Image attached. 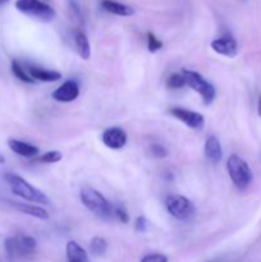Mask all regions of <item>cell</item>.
Segmentation results:
<instances>
[{
  "label": "cell",
  "instance_id": "15",
  "mask_svg": "<svg viewBox=\"0 0 261 262\" xmlns=\"http://www.w3.org/2000/svg\"><path fill=\"white\" fill-rule=\"evenodd\" d=\"M67 262H89V255L82 246L74 241H69L66 246Z\"/></svg>",
  "mask_w": 261,
  "mask_h": 262
},
{
  "label": "cell",
  "instance_id": "26",
  "mask_svg": "<svg viewBox=\"0 0 261 262\" xmlns=\"http://www.w3.org/2000/svg\"><path fill=\"white\" fill-rule=\"evenodd\" d=\"M151 154L158 159H164L169 155L168 150L163 145H160V143H154L151 146Z\"/></svg>",
  "mask_w": 261,
  "mask_h": 262
},
{
  "label": "cell",
  "instance_id": "19",
  "mask_svg": "<svg viewBox=\"0 0 261 262\" xmlns=\"http://www.w3.org/2000/svg\"><path fill=\"white\" fill-rule=\"evenodd\" d=\"M107 251V243L104 238L101 237H94L90 242V253L94 257H101L106 253Z\"/></svg>",
  "mask_w": 261,
  "mask_h": 262
},
{
  "label": "cell",
  "instance_id": "17",
  "mask_svg": "<svg viewBox=\"0 0 261 262\" xmlns=\"http://www.w3.org/2000/svg\"><path fill=\"white\" fill-rule=\"evenodd\" d=\"M13 206L18 210V211L23 212L26 215L36 217L40 220H48L49 219V212L46 211L42 207L37 206V205H31V204H13Z\"/></svg>",
  "mask_w": 261,
  "mask_h": 262
},
{
  "label": "cell",
  "instance_id": "8",
  "mask_svg": "<svg viewBox=\"0 0 261 262\" xmlns=\"http://www.w3.org/2000/svg\"><path fill=\"white\" fill-rule=\"evenodd\" d=\"M170 114L176 119L184 123L188 128H192V129H201L204 127L205 118L200 113L192 112V110L188 109H183V107H171Z\"/></svg>",
  "mask_w": 261,
  "mask_h": 262
},
{
  "label": "cell",
  "instance_id": "21",
  "mask_svg": "<svg viewBox=\"0 0 261 262\" xmlns=\"http://www.w3.org/2000/svg\"><path fill=\"white\" fill-rule=\"evenodd\" d=\"M61 159H63V155H61L60 151L51 150V151H48V152L42 154V155L37 159V161H40V163H44V164H55V163H59Z\"/></svg>",
  "mask_w": 261,
  "mask_h": 262
},
{
  "label": "cell",
  "instance_id": "16",
  "mask_svg": "<svg viewBox=\"0 0 261 262\" xmlns=\"http://www.w3.org/2000/svg\"><path fill=\"white\" fill-rule=\"evenodd\" d=\"M101 7L107 13H112L114 15H120V17H130L135 14V9L129 5H125L123 3L113 2V0H102Z\"/></svg>",
  "mask_w": 261,
  "mask_h": 262
},
{
  "label": "cell",
  "instance_id": "6",
  "mask_svg": "<svg viewBox=\"0 0 261 262\" xmlns=\"http://www.w3.org/2000/svg\"><path fill=\"white\" fill-rule=\"evenodd\" d=\"M15 8L23 14L30 15L42 22H51L56 15L55 10L41 0H17Z\"/></svg>",
  "mask_w": 261,
  "mask_h": 262
},
{
  "label": "cell",
  "instance_id": "12",
  "mask_svg": "<svg viewBox=\"0 0 261 262\" xmlns=\"http://www.w3.org/2000/svg\"><path fill=\"white\" fill-rule=\"evenodd\" d=\"M8 146H9L10 150L13 151L17 155L23 156V158H35L40 154V150L36 146L31 145V143L23 142V141L15 140V138H9L8 140Z\"/></svg>",
  "mask_w": 261,
  "mask_h": 262
},
{
  "label": "cell",
  "instance_id": "27",
  "mask_svg": "<svg viewBox=\"0 0 261 262\" xmlns=\"http://www.w3.org/2000/svg\"><path fill=\"white\" fill-rule=\"evenodd\" d=\"M140 262H169L168 257L163 253H150L141 258Z\"/></svg>",
  "mask_w": 261,
  "mask_h": 262
},
{
  "label": "cell",
  "instance_id": "22",
  "mask_svg": "<svg viewBox=\"0 0 261 262\" xmlns=\"http://www.w3.org/2000/svg\"><path fill=\"white\" fill-rule=\"evenodd\" d=\"M166 86L173 90H178L186 86V79H184L182 72L181 73H173L171 76H169L168 81H166Z\"/></svg>",
  "mask_w": 261,
  "mask_h": 262
},
{
  "label": "cell",
  "instance_id": "31",
  "mask_svg": "<svg viewBox=\"0 0 261 262\" xmlns=\"http://www.w3.org/2000/svg\"><path fill=\"white\" fill-rule=\"evenodd\" d=\"M8 2H9V0H0V5L5 4V3H8Z\"/></svg>",
  "mask_w": 261,
  "mask_h": 262
},
{
  "label": "cell",
  "instance_id": "14",
  "mask_svg": "<svg viewBox=\"0 0 261 262\" xmlns=\"http://www.w3.org/2000/svg\"><path fill=\"white\" fill-rule=\"evenodd\" d=\"M28 73L35 81L40 82H56L61 78V74L58 71L45 69L41 68V67H30Z\"/></svg>",
  "mask_w": 261,
  "mask_h": 262
},
{
  "label": "cell",
  "instance_id": "30",
  "mask_svg": "<svg viewBox=\"0 0 261 262\" xmlns=\"http://www.w3.org/2000/svg\"><path fill=\"white\" fill-rule=\"evenodd\" d=\"M5 163V159H4V156L2 155V154H0V164H4Z\"/></svg>",
  "mask_w": 261,
  "mask_h": 262
},
{
  "label": "cell",
  "instance_id": "29",
  "mask_svg": "<svg viewBox=\"0 0 261 262\" xmlns=\"http://www.w3.org/2000/svg\"><path fill=\"white\" fill-rule=\"evenodd\" d=\"M257 113H258V115H260V117H261V95H260V97H258V105H257Z\"/></svg>",
  "mask_w": 261,
  "mask_h": 262
},
{
  "label": "cell",
  "instance_id": "5",
  "mask_svg": "<svg viewBox=\"0 0 261 262\" xmlns=\"http://www.w3.org/2000/svg\"><path fill=\"white\" fill-rule=\"evenodd\" d=\"M182 74H183L184 79H186L187 86L194 90L202 97V101H204L205 105H210L214 101L215 96H216V90L201 74L186 68L182 69Z\"/></svg>",
  "mask_w": 261,
  "mask_h": 262
},
{
  "label": "cell",
  "instance_id": "11",
  "mask_svg": "<svg viewBox=\"0 0 261 262\" xmlns=\"http://www.w3.org/2000/svg\"><path fill=\"white\" fill-rule=\"evenodd\" d=\"M54 100L59 102H72L79 96V86L74 79H68L51 94Z\"/></svg>",
  "mask_w": 261,
  "mask_h": 262
},
{
  "label": "cell",
  "instance_id": "7",
  "mask_svg": "<svg viewBox=\"0 0 261 262\" xmlns=\"http://www.w3.org/2000/svg\"><path fill=\"white\" fill-rule=\"evenodd\" d=\"M166 211L179 222H188L194 215V206L187 197L181 194H169L165 199Z\"/></svg>",
  "mask_w": 261,
  "mask_h": 262
},
{
  "label": "cell",
  "instance_id": "3",
  "mask_svg": "<svg viewBox=\"0 0 261 262\" xmlns=\"http://www.w3.org/2000/svg\"><path fill=\"white\" fill-rule=\"evenodd\" d=\"M79 199L87 210L101 219H110L113 215V206L110 202L92 187H84L79 192Z\"/></svg>",
  "mask_w": 261,
  "mask_h": 262
},
{
  "label": "cell",
  "instance_id": "20",
  "mask_svg": "<svg viewBox=\"0 0 261 262\" xmlns=\"http://www.w3.org/2000/svg\"><path fill=\"white\" fill-rule=\"evenodd\" d=\"M12 71H13V73H14V76L17 77L19 81L25 82V83H35L36 82L35 79L30 76V73H28V72H26L25 69L22 68V66H20L17 60L12 61Z\"/></svg>",
  "mask_w": 261,
  "mask_h": 262
},
{
  "label": "cell",
  "instance_id": "23",
  "mask_svg": "<svg viewBox=\"0 0 261 262\" xmlns=\"http://www.w3.org/2000/svg\"><path fill=\"white\" fill-rule=\"evenodd\" d=\"M113 215L119 220L123 224H128L129 223V215H128L127 209L123 205H117L113 207Z\"/></svg>",
  "mask_w": 261,
  "mask_h": 262
},
{
  "label": "cell",
  "instance_id": "18",
  "mask_svg": "<svg viewBox=\"0 0 261 262\" xmlns=\"http://www.w3.org/2000/svg\"><path fill=\"white\" fill-rule=\"evenodd\" d=\"M74 42H76L77 51L83 60H87L91 56V46H90L89 38L83 31H77L74 35Z\"/></svg>",
  "mask_w": 261,
  "mask_h": 262
},
{
  "label": "cell",
  "instance_id": "25",
  "mask_svg": "<svg viewBox=\"0 0 261 262\" xmlns=\"http://www.w3.org/2000/svg\"><path fill=\"white\" fill-rule=\"evenodd\" d=\"M163 48V42L154 35L153 32H147V49L150 53H156Z\"/></svg>",
  "mask_w": 261,
  "mask_h": 262
},
{
  "label": "cell",
  "instance_id": "10",
  "mask_svg": "<svg viewBox=\"0 0 261 262\" xmlns=\"http://www.w3.org/2000/svg\"><path fill=\"white\" fill-rule=\"evenodd\" d=\"M211 48L215 53L227 56V58H234L238 51L237 41L232 35H224L222 37L215 38L211 42Z\"/></svg>",
  "mask_w": 261,
  "mask_h": 262
},
{
  "label": "cell",
  "instance_id": "2",
  "mask_svg": "<svg viewBox=\"0 0 261 262\" xmlns=\"http://www.w3.org/2000/svg\"><path fill=\"white\" fill-rule=\"evenodd\" d=\"M4 178L7 181L8 186L10 187V191L15 196L30 202H37V204L42 205L50 204V199L42 191H40L36 187H33L32 184L28 183L22 177L17 176L14 173H7L4 176Z\"/></svg>",
  "mask_w": 261,
  "mask_h": 262
},
{
  "label": "cell",
  "instance_id": "32",
  "mask_svg": "<svg viewBox=\"0 0 261 262\" xmlns=\"http://www.w3.org/2000/svg\"><path fill=\"white\" fill-rule=\"evenodd\" d=\"M241 2H246V0H241Z\"/></svg>",
  "mask_w": 261,
  "mask_h": 262
},
{
  "label": "cell",
  "instance_id": "13",
  "mask_svg": "<svg viewBox=\"0 0 261 262\" xmlns=\"http://www.w3.org/2000/svg\"><path fill=\"white\" fill-rule=\"evenodd\" d=\"M205 156L209 159L211 163H220L223 159V150L220 146V141L215 136H209L205 141V147H204Z\"/></svg>",
  "mask_w": 261,
  "mask_h": 262
},
{
  "label": "cell",
  "instance_id": "24",
  "mask_svg": "<svg viewBox=\"0 0 261 262\" xmlns=\"http://www.w3.org/2000/svg\"><path fill=\"white\" fill-rule=\"evenodd\" d=\"M69 10H71V14L72 17H73V19L76 20L78 25H82V23H83V18H82L81 7H79V4L76 0H69Z\"/></svg>",
  "mask_w": 261,
  "mask_h": 262
},
{
  "label": "cell",
  "instance_id": "4",
  "mask_svg": "<svg viewBox=\"0 0 261 262\" xmlns=\"http://www.w3.org/2000/svg\"><path fill=\"white\" fill-rule=\"evenodd\" d=\"M227 170L230 179H232L233 184H234L235 188L240 189V191H245V189H247L248 187L251 186V183H252V170H251L247 161L243 160L241 156L235 155V154L229 156V159H228L227 161Z\"/></svg>",
  "mask_w": 261,
  "mask_h": 262
},
{
  "label": "cell",
  "instance_id": "28",
  "mask_svg": "<svg viewBox=\"0 0 261 262\" xmlns=\"http://www.w3.org/2000/svg\"><path fill=\"white\" fill-rule=\"evenodd\" d=\"M135 228H136V230H137V232L145 233L146 230H147V228H148L147 219H146L145 216H138L137 219H136Z\"/></svg>",
  "mask_w": 261,
  "mask_h": 262
},
{
  "label": "cell",
  "instance_id": "9",
  "mask_svg": "<svg viewBox=\"0 0 261 262\" xmlns=\"http://www.w3.org/2000/svg\"><path fill=\"white\" fill-rule=\"evenodd\" d=\"M102 143L112 150H120L125 146L128 136L125 130L120 127H110L102 133Z\"/></svg>",
  "mask_w": 261,
  "mask_h": 262
},
{
  "label": "cell",
  "instance_id": "1",
  "mask_svg": "<svg viewBox=\"0 0 261 262\" xmlns=\"http://www.w3.org/2000/svg\"><path fill=\"white\" fill-rule=\"evenodd\" d=\"M4 248L9 262H25L36 253L37 242L31 235H13L5 239Z\"/></svg>",
  "mask_w": 261,
  "mask_h": 262
}]
</instances>
